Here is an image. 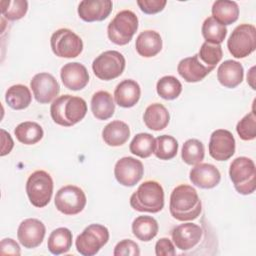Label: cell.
<instances>
[{
  "label": "cell",
  "mask_w": 256,
  "mask_h": 256,
  "mask_svg": "<svg viewBox=\"0 0 256 256\" xmlns=\"http://www.w3.org/2000/svg\"><path fill=\"white\" fill-rule=\"evenodd\" d=\"M139 21L136 14L130 10L119 12L109 23L107 34L111 42L116 45H127L138 30Z\"/></svg>",
  "instance_id": "cell-5"
},
{
  "label": "cell",
  "mask_w": 256,
  "mask_h": 256,
  "mask_svg": "<svg viewBox=\"0 0 256 256\" xmlns=\"http://www.w3.org/2000/svg\"><path fill=\"white\" fill-rule=\"evenodd\" d=\"M60 75L64 86L72 91L82 90L89 83V73L86 67L78 62L65 64Z\"/></svg>",
  "instance_id": "cell-18"
},
{
  "label": "cell",
  "mask_w": 256,
  "mask_h": 256,
  "mask_svg": "<svg viewBox=\"0 0 256 256\" xmlns=\"http://www.w3.org/2000/svg\"><path fill=\"white\" fill-rule=\"evenodd\" d=\"M2 15L9 21L22 19L28 11L26 0H2L0 2Z\"/></svg>",
  "instance_id": "cell-37"
},
{
  "label": "cell",
  "mask_w": 256,
  "mask_h": 256,
  "mask_svg": "<svg viewBox=\"0 0 256 256\" xmlns=\"http://www.w3.org/2000/svg\"><path fill=\"white\" fill-rule=\"evenodd\" d=\"M112 9L110 0H83L78 6V15L85 22H100L108 18Z\"/></svg>",
  "instance_id": "cell-17"
},
{
  "label": "cell",
  "mask_w": 256,
  "mask_h": 256,
  "mask_svg": "<svg viewBox=\"0 0 256 256\" xmlns=\"http://www.w3.org/2000/svg\"><path fill=\"white\" fill-rule=\"evenodd\" d=\"M87 198L84 191L74 185L62 187L56 194L55 206L58 211L65 215H77L86 206Z\"/></svg>",
  "instance_id": "cell-11"
},
{
  "label": "cell",
  "mask_w": 256,
  "mask_h": 256,
  "mask_svg": "<svg viewBox=\"0 0 256 256\" xmlns=\"http://www.w3.org/2000/svg\"><path fill=\"white\" fill-rule=\"evenodd\" d=\"M162 46L163 42L160 34L153 30H146L140 33L135 44L138 54L145 58H151L159 54Z\"/></svg>",
  "instance_id": "cell-23"
},
{
  "label": "cell",
  "mask_w": 256,
  "mask_h": 256,
  "mask_svg": "<svg viewBox=\"0 0 256 256\" xmlns=\"http://www.w3.org/2000/svg\"><path fill=\"white\" fill-rule=\"evenodd\" d=\"M182 160L187 165H197L204 160L205 148L201 141L197 139L187 140L182 147Z\"/></svg>",
  "instance_id": "cell-35"
},
{
  "label": "cell",
  "mask_w": 256,
  "mask_h": 256,
  "mask_svg": "<svg viewBox=\"0 0 256 256\" xmlns=\"http://www.w3.org/2000/svg\"><path fill=\"white\" fill-rule=\"evenodd\" d=\"M198 57L205 65L215 68L223 57L222 47L219 44L204 42L200 48Z\"/></svg>",
  "instance_id": "cell-38"
},
{
  "label": "cell",
  "mask_w": 256,
  "mask_h": 256,
  "mask_svg": "<svg viewBox=\"0 0 256 256\" xmlns=\"http://www.w3.org/2000/svg\"><path fill=\"white\" fill-rule=\"evenodd\" d=\"M155 138L149 133L137 134L131 144L130 152L140 158H148L154 153Z\"/></svg>",
  "instance_id": "cell-33"
},
{
  "label": "cell",
  "mask_w": 256,
  "mask_h": 256,
  "mask_svg": "<svg viewBox=\"0 0 256 256\" xmlns=\"http://www.w3.org/2000/svg\"><path fill=\"white\" fill-rule=\"evenodd\" d=\"M53 179L43 170L32 173L26 183V193L31 204L37 208H43L50 203L53 195Z\"/></svg>",
  "instance_id": "cell-6"
},
{
  "label": "cell",
  "mask_w": 256,
  "mask_h": 256,
  "mask_svg": "<svg viewBox=\"0 0 256 256\" xmlns=\"http://www.w3.org/2000/svg\"><path fill=\"white\" fill-rule=\"evenodd\" d=\"M157 93L165 100H174L182 92V84L174 76H164L157 82Z\"/></svg>",
  "instance_id": "cell-36"
},
{
  "label": "cell",
  "mask_w": 256,
  "mask_h": 256,
  "mask_svg": "<svg viewBox=\"0 0 256 256\" xmlns=\"http://www.w3.org/2000/svg\"><path fill=\"white\" fill-rule=\"evenodd\" d=\"M254 70H255V67H252L251 69H250V71H249V74H248V76H247V81L249 82V84H250V86L252 87V89H254L255 90V85H254Z\"/></svg>",
  "instance_id": "cell-45"
},
{
  "label": "cell",
  "mask_w": 256,
  "mask_h": 256,
  "mask_svg": "<svg viewBox=\"0 0 256 256\" xmlns=\"http://www.w3.org/2000/svg\"><path fill=\"white\" fill-rule=\"evenodd\" d=\"M230 179L236 191L242 195H250L256 189L255 163L248 157H238L232 161L229 169Z\"/></svg>",
  "instance_id": "cell-4"
},
{
  "label": "cell",
  "mask_w": 256,
  "mask_h": 256,
  "mask_svg": "<svg viewBox=\"0 0 256 256\" xmlns=\"http://www.w3.org/2000/svg\"><path fill=\"white\" fill-rule=\"evenodd\" d=\"M33 95L40 104L52 102L60 92V86L55 77L49 73L36 74L30 83Z\"/></svg>",
  "instance_id": "cell-14"
},
{
  "label": "cell",
  "mask_w": 256,
  "mask_h": 256,
  "mask_svg": "<svg viewBox=\"0 0 256 256\" xmlns=\"http://www.w3.org/2000/svg\"><path fill=\"white\" fill-rule=\"evenodd\" d=\"M72 232L68 228H57L48 238V249L54 255L67 253L72 247Z\"/></svg>",
  "instance_id": "cell-30"
},
{
  "label": "cell",
  "mask_w": 256,
  "mask_h": 256,
  "mask_svg": "<svg viewBox=\"0 0 256 256\" xmlns=\"http://www.w3.org/2000/svg\"><path fill=\"white\" fill-rule=\"evenodd\" d=\"M114 175L121 185L133 187L144 175L143 163L133 157H123L117 161L114 168Z\"/></svg>",
  "instance_id": "cell-12"
},
{
  "label": "cell",
  "mask_w": 256,
  "mask_h": 256,
  "mask_svg": "<svg viewBox=\"0 0 256 256\" xmlns=\"http://www.w3.org/2000/svg\"><path fill=\"white\" fill-rule=\"evenodd\" d=\"M236 143L233 134L225 129L214 131L209 141V154L217 161H227L235 153Z\"/></svg>",
  "instance_id": "cell-13"
},
{
  "label": "cell",
  "mask_w": 256,
  "mask_h": 256,
  "mask_svg": "<svg viewBox=\"0 0 256 256\" xmlns=\"http://www.w3.org/2000/svg\"><path fill=\"white\" fill-rule=\"evenodd\" d=\"M17 140L25 145H34L40 142L44 136L43 128L36 122L20 123L14 130Z\"/></svg>",
  "instance_id": "cell-31"
},
{
  "label": "cell",
  "mask_w": 256,
  "mask_h": 256,
  "mask_svg": "<svg viewBox=\"0 0 256 256\" xmlns=\"http://www.w3.org/2000/svg\"><path fill=\"white\" fill-rule=\"evenodd\" d=\"M213 70V67L205 65L199 59L198 54L181 60L177 67L179 75L188 83H196L202 81Z\"/></svg>",
  "instance_id": "cell-19"
},
{
  "label": "cell",
  "mask_w": 256,
  "mask_h": 256,
  "mask_svg": "<svg viewBox=\"0 0 256 256\" xmlns=\"http://www.w3.org/2000/svg\"><path fill=\"white\" fill-rule=\"evenodd\" d=\"M236 130L239 137L244 141H251L256 138V116L254 110L238 122Z\"/></svg>",
  "instance_id": "cell-39"
},
{
  "label": "cell",
  "mask_w": 256,
  "mask_h": 256,
  "mask_svg": "<svg viewBox=\"0 0 256 256\" xmlns=\"http://www.w3.org/2000/svg\"><path fill=\"white\" fill-rule=\"evenodd\" d=\"M0 254L1 255H20L21 250L18 243L11 239H3L0 243Z\"/></svg>",
  "instance_id": "cell-43"
},
{
  "label": "cell",
  "mask_w": 256,
  "mask_h": 256,
  "mask_svg": "<svg viewBox=\"0 0 256 256\" xmlns=\"http://www.w3.org/2000/svg\"><path fill=\"white\" fill-rule=\"evenodd\" d=\"M53 53L60 58H76L83 51L82 39L70 29L55 31L50 39Z\"/></svg>",
  "instance_id": "cell-10"
},
{
  "label": "cell",
  "mask_w": 256,
  "mask_h": 256,
  "mask_svg": "<svg viewBox=\"0 0 256 256\" xmlns=\"http://www.w3.org/2000/svg\"><path fill=\"white\" fill-rule=\"evenodd\" d=\"M5 101L8 106L14 110H24L32 102L30 89L22 84L13 85L6 91Z\"/></svg>",
  "instance_id": "cell-29"
},
{
  "label": "cell",
  "mask_w": 256,
  "mask_h": 256,
  "mask_svg": "<svg viewBox=\"0 0 256 256\" xmlns=\"http://www.w3.org/2000/svg\"><path fill=\"white\" fill-rule=\"evenodd\" d=\"M113 254L114 256H139L140 249L137 243L132 240L125 239L115 246Z\"/></svg>",
  "instance_id": "cell-40"
},
{
  "label": "cell",
  "mask_w": 256,
  "mask_h": 256,
  "mask_svg": "<svg viewBox=\"0 0 256 256\" xmlns=\"http://www.w3.org/2000/svg\"><path fill=\"white\" fill-rule=\"evenodd\" d=\"M202 35L206 42L220 45L227 36V28L211 16L202 25Z\"/></svg>",
  "instance_id": "cell-32"
},
{
  "label": "cell",
  "mask_w": 256,
  "mask_h": 256,
  "mask_svg": "<svg viewBox=\"0 0 256 256\" xmlns=\"http://www.w3.org/2000/svg\"><path fill=\"white\" fill-rule=\"evenodd\" d=\"M155 253L157 256H174L176 254V250L170 239L161 238L155 245Z\"/></svg>",
  "instance_id": "cell-42"
},
{
  "label": "cell",
  "mask_w": 256,
  "mask_h": 256,
  "mask_svg": "<svg viewBox=\"0 0 256 256\" xmlns=\"http://www.w3.org/2000/svg\"><path fill=\"white\" fill-rule=\"evenodd\" d=\"M108 229L100 224H91L77 237V251L84 256L96 255L109 241Z\"/></svg>",
  "instance_id": "cell-8"
},
{
  "label": "cell",
  "mask_w": 256,
  "mask_h": 256,
  "mask_svg": "<svg viewBox=\"0 0 256 256\" xmlns=\"http://www.w3.org/2000/svg\"><path fill=\"white\" fill-rule=\"evenodd\" d=\"M137 4L142 12L148 15L157 14L164 10L167 1L166 0H138Z\"/></svg>",
  "instance_id": "cell-41"
},
{
  "label": "cell",
  "mask_w": 256,
  "mask_h": 256,
  "mask_svg": "<svg viewBox=\"0 0 256 256\" xmlns=\"http://www.w3.org/2000/svg\"><path fill=\"white\" fill-rule=\"evenodd\" d=\"M192 184L202 189H212L221 181L220 171L216 166L209 163H199L190 171Z\"/></svg>",
  "instance_id": "cell-20"
},
{
  "label": "cell",
  "mask_w": 256,
  "mask_h": 256,
  "mask_svg": "<svg viewBox=\"0 0 256 256\" xmlns=\"http://www.w3.org/2000/svg\"><path fill=\"white\" fill-rule=\"evenodd\" d=\"M170 213L178 221H193L202 212V202L197 191L189 185H179L170 196Z\"/></svg>",
  "instance_id": "cell-1"
},
{
  "label": "cell",
  "mask_w": 256,
  "mask_h": 256,
  "mask_svg": "<svg viewBox=\"0 0 256 256\" xmlns=\"http://www.w3.org/2000/svg\"><path fill=\"white\" fill-rule=\"evenodd\" d=\"M1 141H2V146H1L0 156L3 157L12 151L14 147V142L11 135L8 132H6L4 129H1Z\"/></svg>",
  "instance_id": "cell-44"
},
{
  "label": "cell",
  "mask_w": 256,
  "mask_h": 256,
  "mask_svg": "<svg viewBox=\"0 0 256 256\" xmlns=\"http://www.w3.org/2000/svg\"><path fill=\"white\" fill-rule=\"evenodd\" d=\"M202 235V228L194 223L180 224L171 231L173 243L182 251H188L197 246L200 243Z\"/></svg>",
  "instance_id": "cell-16"
},
{
  "label": "cell",
  "mask_w": 256,
  "mask_h": 256,
  "mask_svg": "<svg viewBox=\"0 0 256 256\" xmlns=\"http://www.w3.org/2000/svg\"><path fill=\"white\" fill-rule=\"evenodd\" d=\"M141 88L139 84L131 79L120 82L114 92V99L117 105L122 108L134 107L140 100Z\"/></svg>",
  "instance_id": "cell-21"
},
{
  "label": "cell",
  "mask_w": 256,
  "mask_h": 256,
  "mask_svg": "<svg viewBox=\"0 0 256 256\" xmlns=\"http://www.w3.org/2000/svg\"><path fill=\"white\" fill-rule=\"evenodd\" d=\"M126 67L124 56L114 50L100 54L92 63V69L97 78L110 81L122 75Z\"/></svg>",
  "instance_id": "cell-9"
},
{
  "label": "cell",
  "mask_w": 256,
  "mask_h": 256,
  "mask_svg": "<svg viewBox=\"0 0 256 256\" xmlns=\"http://www.w3.org/2000/svg\"><path fill=\"white\" fill-rule=\"evenodd\" d=\"M228 50L237 59L245 58L255 51L256 28L251 24L237 26L230 35L227 42Z\"/></svg>",
  "instance_id": "cell-7"
},
{
  "label": "cell",
  "mask_w": 256,
  "mask_h": 256,
  "mask_svg": "<svg viewBox=\"0 0 256 256\" xmlns=\"http://www.w3.org/2000/svg\"><path fill=\"white\" fill-rule=\"evenodd\" d=\"M239 7L234 1L218 0L212 6V17L226 26L235 23L239 18Z\"/></svg>",
  "instance_id": "cell-27"
},
{
  "label": "cell",
  "mask_w": 256,
  "mask_h": 256,
  "mask_svg": "<svg viewBox=\"0 0 256 256\" xmlns=\"http://www.w3.org/2000/svg\"><path fill=\"white\" fill-rule=\"evenodd\" d=\"M143 120L150 130L161 131L168 126L170 122V114L164 105L154 103L146 108Z\"/></svg>",
  "instance_id": "cell-25"
},
{
  "label": "cell",
  "mask_w": 256,
  "mask_h": 256,
  "mask_svg": "<svg viewBox=\"0 0 256 256\" xmlns=\"http://www.w3.org/2000/svg\"><path fill=\"white\" fill-rule=\"evenodd\" d=\"M177 140L169 135H162L155 139L154 154L160 160H171L178 153Z\"/></svg>",
  "instance_id": "cell-34"
},
{
  "label": "cell",
  "mask_w": 256,
  "mask_h": 256,
  "mask_svg": "<svg viewBox=\"0 0 256 256\" xmlns=\"http://www.w3.org/2000/svg\"><path fill=\"white\" fill-rule=\"evenodd\" d=\"M102 137L107 145L112 147H119L128 141L130 137V128L123 121H112L103 129Z\"/></svg>",
  "instance_id": "cell-24"
},
{
  "label": "cell",
  "mask_w": 256,
  "mask_h": 256,
  "mask_svg": "<svg viewBox=\"0 0 256 256\" xmlns=\"http://www.w3.org/2000/svg\"><path fill=\"white\" fill-rule=\"evenodd\" d=\"M130 205L138 212H160L164 208L163 187L156 181H145L132 194Z\"/></svg>",
  "instance_id": "cell-3"
},
{
  "label": "cell",
  "mask_w": 256,
  "mask_h": 256,
  "mask_svg": "<svg viewBox=\"0 0 256 256\" xmlns=\"http://www.w3.org/2000/svg\"><path fill=\"white\" fill-rule=\"evenodd\" d=\"M87 110V103L83 98L67 94L53 101L50 114L56 124L63 127H71L84 119Z\"/></svg>",
  "instance_id": "cell-2"
},
{
  "label": "cell",
  "mask_w": 256,
  "mask_h": 256,
  "mask_svg": "<svg viewBox=\"0 0 256 256\" xmlns=\"http://www.w3.org/2000/svg\"><path fill=\"white\" fill-rule=\"evenodd\" d=\"M91 111L98 120H108L115 112V103L112 95L107 91L96 92L91 99Z\"/></svg>",
  "instance_id": "cell-26"
},
{
  "label": "cell",
  "mask_w": 256,
  "mask_h": 256,
  "mask_svg": "<svg viewBox=\"0 0 256 256\" xmlns=\"http://www.w3.org/2000/svg\"><path fill=\"white\" fill-rule=\"evenodd\" d=\"M244 78V69L241 63L234 60L224 61L217 70V79L226 88L233 89L239 86Z\"/></svg>",
  "instance_id": "cell-22"
},
{
  "label": "cell",
  "mask_w": 256,
  "mask_h": 256,
  "mask_svg": "<svg viewBox=\"0 0 256 256\" xmlns=\"http://www.w3.org/2000/svg\"><path fill=\"white\" fill-rule=\"evenodd\" d=\"M46 234V227L42 221L29 218L21 222L18 227L17 237L22 246L33 249L40 246Z\"/></svg>",
  "instance_id": "cell-15"
},
{
  "label": "cell",
  "mask_w": 256,
  "mask_h": 256,
  "mask_svg": "<svg viewBox=\"0 0 256 256\" xmlns=\"http://www.w3.org/2000/svg\"><path fill=\"white\" fill-rule=\"evenodd\" d=\"M158 231V222L151 216H139L132 223L133 235L143 242H149L154 239Z\"/></svg>",
  "instance_id": "cell-28"
}]
</instances>
